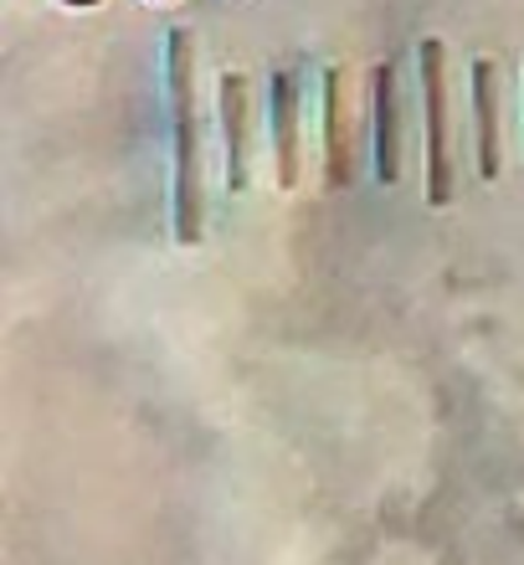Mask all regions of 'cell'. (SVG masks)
Here are the masks:
<instances>
[{
	"instance_id": "6da1fadb",
	"label": "cell",
	"mask_w": 524,
	"mask_h": 565,
	"mask_svg": "<svg viewBox=\"0 0 524 565\" xmlns=\"http://www.w3.org/2000/svg\"><path fill=\"white\" fill-rule=\"evenodd\" d=\"M165 88L175 114V237L195 247L206 237V185H201V139H195V46L185 26L165 36Z\"/></svg>"
},
{
	"instance_id": "3957f363",
	"label": "cell",
	"mask_w": 524,
	"mask_h": 565,
	"mask_svg": "<svg viewBox=\"0 0 524 565\" xmlns=\"http://www.w3.org/2000/svg\"><path fill=\"white\" fill-rule=\"evenodd\" d=\"M272 149H278V185L293 191L303 175V149H299V73L278 67L272 73Z\"/></svg>"
},
{
	"instance_id": "52a82bcc",
	"label": "cell",
	"mask_w": 524,
	"mask_h": 565,
	"mask_svg": "<svg viewBox=\"0 0 524 565\" xmlns=\"http://www.w3.org/2000/svg\"><path fill=\"white\" fill-rule=\"evenodd\" d=\"M473 124H479V175L499 180V73L494 62H473Z\"/></svg>"
},
{
	"instance_id": "277c9868",
	"label": "cell",
	"mask_w": 524,
	"mask_h": 565,
	"mask_svg": "<svg viewBox=\"0 0 524 565\" xmlns=\"http://www.w3.org/2000/svg\"><path fill=\"white\" fill-rule=\"evenodd\" d=\"M371 160L375 180H396V67L375 62L371 67Z\"/></svg>"
},
{
	"instance_id": "8992f818",
	"label": "cell",
	"mask_w": 524,
	"mask_h": 565,
	"mask_svg": "<svg viewBox=\"0 0 524 565\" xmlns=\"http://www.w3.org/2000/svg\"><path fill=\"white\" fill-rule=\"evenodd\" d=\"M222 119H226V185L247 191V139H253V114H247V77L242 73H222Z\"/></svg>"
},
{
	"instance_id": "5b68a950",
	"label": "cell",
	"mask_w": 524,
	"mask_h": 565,
	"mask_svg": "<svg viewBox=\"0 0 524 565\" xmlns=\"http://www.w3.org/2000/svg\"><path fill=\"white\" fill-rule=\"evenodd\" d=\"M355 149H350V119H345V67L324 73V180L334 191L350 185Z\"/></svg>"
},
{
	"instance_id": "7a4b0ae2",
	"label": "cell",
	"mask_w": 524,
	"mask_h": 565,
	"mask_svg": "<svg viewBox=\"0 0 524 565\" xmlns=\"http://www.w3.org/2000/svg\"><path fill=\"white\" fill-rule=\"evenodd\" d=\"M421 104H427V206L452 201V124H448V52L437 36L421 42Z\"/></svg>"
}]
</instances>
